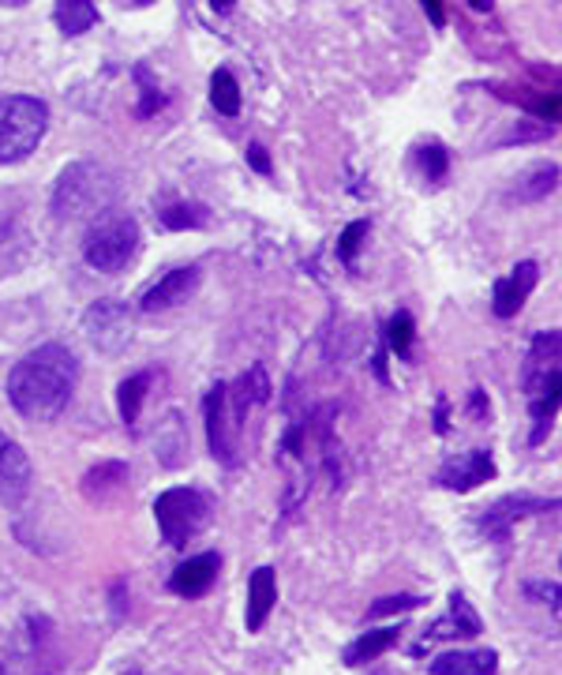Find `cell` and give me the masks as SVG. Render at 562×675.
Masks as SVG:
<instances>
[{"mask_svg":"<svg viewBox=\"0 0 562 675\" xmlns=\"http://www.w3.org/2000/svg\"><path fill=\"white\" fill-rule=\"evenodd\" d=\"M75 379H80V360L68 345H38L8 371V402L15 405L20 417L49 425L68 409Z\"/></svg>","mask_w":562,"mask_h":675,"instance_id":"obj_1","label":"cell"},{"mask_svg":"<svg viewBox=\"0 0 562 675\" xmlns=\"http://www.w3.org/2000/svg\"><path fill=\"white\" fill-rule=\"evenodd\" d=\"M49 128V106L30 95L0 98V165H15L38 150Z\"/></svg>","mask_w":562,"mask_h":675,"instance_id":"obj_2","label":"cell"},{"mask_svg":"<svg viewBox=\"0 0 562 675\" xmlns=\"http://www.w3.org/2000/svg\"><path fill=\"white\" fill-rule=\"evenodd\" d=\"M113 196H117L113 176L98 165L80 162V165H68L61 173V181H57L53 210H57V218H90V214L109 210Z\"/></svg>","mask_w":562,"mask_h":675,"instance_id":"obj_3","label":"cell"},{"mask_svg":"<svg viewBox=\"0 0 562 675\" xmlns=\"http://www.w3.org/2000/svg\"><path fill=\"white\" fill-rule=\"evenodd\" d=\"M135 251H139V225L127 214H101L83 241V259L101 274H117Z\"/></svg>","mask_w":562,"mask_h":675,"instance_id":"obj_4","label":"cell"},{"mask_svg":"<svg viewBox=\"0 0 562 675\" xmlns=\"http://www.w3.org/2000/svg\"><path fill=\"white\" fill-rule=\"evenodd\" d=\"M155 518L161 529V540L169 548H184L187 540H195L210 521V503L195 488H169L155 500Z\"/></svg>","mask_w":562,"mask_h":675,"instance_id":"obj_5","label":"cell"},{"mask_svg":"<svg viewBox=\"0 0 562 675\" xmlns=\"http://www.w3.org/2000/svg\"><path fill=\"white\" fill-rule=\"evenodd\" d=\"M83 334H87V342L98 353L117 357V353L132 342V316H127V308L121 300H98V304H90L87 316H83Z\"/></svg>","mask_w":562,"mask_h":675,"instance_id":"obj_6","label":"cell"},{"mask_svg":"<svg viewBox=\"0 0 562 675\" xmlns=\"http://www.w3.org/2000/svg\"><path fill=\"white\" fill-rule=\"evenodd\" d=\"M203 409H207V439H210V454L221 462V466L233 469L236 462H241V454H236V428H241V420L233 409V402H229V386L218 383L207 391V402H203Z\"/></svg>","mask_w":562,"mask_h":675,"instance_id":"obj_7","label":"cell"},{"mask_svg":"<svg viewBox=\"0 0 562 675\" xmlns=\"http://www.w3.org/2000/svg\"><path fill=\"white\" fill-rule=\"evenodd\" d=\"M559 349H562L559 331H543L533 338L529 360H525V371H522V383H525V394H529V398L548 394L559 386Z\"/></svg>","mask_w":562,"mask_h":675,"instance_id":"obj_8","label":"cell"},{"mask_svg":"<svg viewBox=\"0 0 562 675\" xmlns=\"http://www.w3.org/2000/svg\"><path fill=\"white\" fill-rule=\"evenodd\" d=\"M484 630L480 615L473 612V604H468V597L462 593H450V608L447 615H439L436 623H431L428 630H424L420 646H416V653H424L428 646H436L442 638H476Z\"/></svg>","mask_w":562,"mask_h":675,"instance_id":"obj_9","label":"cell"},{"mask_svg":"<svg viewBox=\"0 0 562 675\" xmlns=\"http://www.w3.org/2000/svg\"><path fill=\"white\" fill-rule=\"evenodd\" d=\"M496 477V462H491L488 451H465L457 454V458H450L447 466L439 469V488H447V492H473V488H480L484 480Z\"/></svg>","mask_w":562,"mask_h":675,"instance_id":"obj_10","label":"cell"},{"mask_svg":"<svg viewBox=\"0 0 562 675\" xmlns=\"http://www.w3.org/2000/svg\"><path fill=\"white\" fill-rule=\"evenodd\" d=\"M555 500H533V495H506V500H499L496 506H488V511L480 514V529L488 533V540H506L510 529H514V521H522L525 514H540V511H551Z\"/></svg>","mask_w":562,"mask_h":675,"instance_id":"obj_11","label":"cell"},{"mask_svg":"<svg viewBox=\"0 0 562 675\" xmlns=\"http://www.w3.org/2000/svg\"><path fill=\"white\" fill-rule=\"evenodd\" d=\"M218 570H221V555L218 552L192 555V560L181 563V567L173 570L169 589H173L176 597H184V601H195V597L210 593V586L218 581Z\"/></svg>","mask_w":562,"mask_h":675,"instance_id":"obj_12","label":"cell"},{"mask_svg":"<svg viewBox=\"0 0 562 675\" xmlns=\"http://www.w3.org/2000/svg\"><path fill=\"white\" fill-rule=\"evenodd\" d=\"M195 285H199V267H176V270H169V274H161L158 282L143 293L139 308L143 311H166V308H173V304L192 297Z\"/></svg>","mask_w":562,"mask_h":675,"instance_id":"obj_13","label":"cell"},{"mask_svg":"<svg viewBox=\"0 0 562 675\" xmlns=\"http://www.w3.org/2000/svg\"><path fill=\"white\" fill-rule=\"evenodd\" d=\"M536 278H540L536 263H517L506 278H499L496 297H491V308H496L499 319H514L517 311H522V304L529 300V293L536 290Z\"/></svg>","mask_w":562,"mask_h":675,"instance_id":"obj_14","label":"cell"},{"mask_svg":"<svg viewBox=\"0 0 562 675\" xmlns=\"http://www.w3.org/2000/svg\"><path fill=\"white\" fill-rule=\"evenodd\" d=\"M30 492V458L8 439L0 446V503H20Z\"/></svg>","mask_w":562,"mask_h":675,"instance_id":"obj_15","label":"cell"},{"mask_svg":"<svg viewBox=\"0 0 562 675\" xmlns=\"http://www.w3.org/2000/svg\"><path fill=\"white\" fill-rule=\"evenodd\" d=\"M431 675H499L496 649H454L431 661Z\"/></svg>","mask_w":562,"mask_h":675,"instance_id":"obj_16","label":"cell"},{"mask_svg":"<svg viewBox=\"0 0 562 675\" xmlns=\"http://www.w3.org/2000/svg\"><path fill=\"white\" fill-rule=\"evenodd\" d=\"M278 604V581H274V567H259L248 581V630L259 635L267 627L270 612Z\"/></svg>","mask_w":562,"mask_h":675,"instance_id":"obj_17","label":"cell"},{"mask_svg":"<svg viewBox=\"0 0 562 675\" xmlns=\"http://www.w3.org/2000/svg\"><path fill=\"white\" fill-rule=\"evenodd\" d=\"M398 638H402V630H398V627L364 630L361 638L349 641V646H345L342 661L349 664V668H361V664H371V661H379V656L387 653V649H394V646H398Z\"/></svg>","mask_w":562,"mask_h":675,"instance_id":"obj_18","label":"cell"},{"mask_svg":"<svg viewBox=\"0 0 562 675\" xmlns=\"http://www.w3.org/2000/svg\"><path fill=\"white\" fill-rule=\"evenodd\" d=\"M124 480H127L124 462H101V466H94L87 477H83V495H87L90 503H106L109 495L121 492Z\"/></svg>","mask_w":562,"mask_h":675,"instance_id":"obj_19","label":"cell"},{"mask_svg":"<svg viewBox=\"0 0 562 675\" xmlns=\"http://www.w3.org/2000/svg\"><path fill=\"white\" fill-rule=\"evenodd\" d=\"M98 23V4L94 0H57V27L68 38H80Z\"/></svg>","mask_w":562,"mask_h":675,"instance_id":"obj_20","label":"cell"},{"mask_svg":"<svg viewBox=\"0 0 562 675\" xmlns=\"http://www.w3.org/2000/svg\"><path fill=\"white\" fill-rule=\"evenodd\" d=\"M555 184H559V165L551 162V165H536L525 173V181H517V188H514V199L517 202H536V199H543L548 192H555Z\"/></svg>","mask_w":562,"mask_h":675,"instance_id":"obj_21","label":"cell"},{"mask_svg":"<svg viewBox=\"0 0 562 675\" xmlns=\"http://www.w3.org/2000/svg\"><path fill=\"white\" fill-rule=\"evenodd\" d=\"M210 101H215V109L221 116L241 113V83L233 79L229 68H218V72L210 75Z\"/></svg>","mask_w":562,"mask_h":675,"instance_id":"obj_22","label":"cell"},{"mask_svg":"<svg viewBox=\"0 0 562 675\" xmlns=\"http://www.w3.org/2000/svg\"><path fill=\"white\" fill-rule=\"evenodd\" d=\"M147 386H150V371H139V376H132V379H124L121 383L117 402H121V420L127 428H135V420H139L143 398H147Z\"/></svg>","mask_w":562,"mask_h":675,"instance_id":"obj_23","label":"cell"},{"mask_svg":"<svg viewBox=\"0 0 562 675\" xmlns=\"http://www.w3.org/2000/svg\"><path fill=\"white\" fill-rule=\"evenodd\" d=\"M533 402V435H529V443L533 446H540L543 439H548L551 432V420H555V409H559V386L555 391H548V394H536Z\"/></svg>","mask_w":562,"mask_h":675,"instance_id":"obj_24","label":"cell"},{"mask_svg":"<svg viewBox=\"0 0 562 675\" xmlns=\"http://www.w3.org/2000/svg\"><path fill=\"white\" fill-rule=\"evenodd\" d=\"M207 207H199V202H176V207L161 210L166 230H199V225H207Z\"/></svg>","mask_w":562,"mask_h":675,"instance_id":"obj_25","label":"cell"},{"mask_svg":"<svg viewBox=\"0 0 562 675\" xmlns=\"http://www.w3.org/2000/svg\"><path fill=\"white\" fill-rule=\"evenodd\" d=\"M416 162H420V173L428 176L431 184H439L442 176H447V169H450V155H447V147L442 143H424L420 150H416Z\"/></svg>","mask_w":562,"mask_h":675,"instance_id":"obj_26","label":"cell"},{"mask_svg":"<svg viewBox=\"0 0 562 675\" xmlns=\"http://www.w3.org/2000/svg\"><path fill=\"white\" fill-rule=\"evenodd\" d=\"M135 79H139V87H143V101H139V109H135V113L139 116H155L161 106H166V95H161V87L155 79H150V72L147 68H135Z\"/></svg>","mask_w":562,"mask_h":675,"instance_id":"obj_27","label":"cell"},{"mask_svg":"<svg viewBox=\"0 0 562 675\" xmlns=\"http://www.w3.org/2000/svg\"><path fill=\"white\" fill-rule=\"evenodd\" d=\"M424 597H413V593H398V597H379L371 608H368V619H379V615H402V612H413V608H420Z\"/></svg>","mask_w":562,"mask_h":675,"instance_id":"obj_28","label":"cell"},{"mask_svg":"<svg viewBox=\"0 0 562 675\" xmlns=\"http://www.w3.org/2000/svg\"><path fill=\"white\" fill-rule=\"evenodd\" d=\"M387 342L398 357H405L408 353V342H413V316H408V311H398V316L387 323Z\"/></svg>","mask_w":562,"mask_h":675,"instance_id":"obj_29","label":"cell"},{"mask_svg":"<svg viewBox=\"0 0 562 675\" xmlns=\"http://www.w3.org/2000/svg\"><path fill=\"white\" fill-rule=\"evenodd\" d=\"M364 236H368V222H353L349 230L342 233V241H338V256H342L345 267L356 263V248L364 244Z\"/></svg>","mask_w":562,"mask_h":675,"instance_id":"obj_30","label":"cell"},{"mask_svg":"<svg viewBox=\"0 0 562 675\" xmlns=\"http://www.w3.org/2000/svg\"><path fill=\"white\" fill-rule=\"evenodd\" d=\"M525 597H536L540 604H551V612H559V581H529Z\"/></svg>","mask_w":562,"mask_h":675,"instance_id":"obj_31","label":"cell"},{"mask_svg":"<svg viewBox=\"0 0 562 675\" xmlns=\"http://www.w3.org/2000/svg\"><path fill=\"white\" fill-rule=\"evenodd\" d=\"M248 165L255 169V173H262V176L270 173V155H267V147H262V143H252V147H248Z\"/></svg>","mask_w":562,"mask_h":675,"instance_id":"obj_32","label":"cell"},{"mask_svg":"<svg viewBox=\"0 0 562 675\" xmlns=\"http://www.w3.org/2000/svg\"><path fill=\"white\" fill-rule=\"evenodd\" d=\"M424 4V12L431 15V23H436V27H447V12H442V0H420Z\"/></svg>","mask_w":562,"mask_h":675,"instance_id":"obj_33","label":"cell"},{"mask_svg":"<svg viewBox=\"0 0 562 675\" xmlns=\"http://www.w3.org/2000/svg\"><path fill=\"white\" fill-rule=\"evenodd\" d=\"M233 4H236V0H210V8H215L218 15H229V12H233Z\"/></svg>","mask_w":562,"mask_h":675,"instance_id":"obj_34","label":"cell"},{"mask_svg":"<svg viewBox=\"0 0 562 675\" xmlns=\"http://www.w3.org/2000/svg\"><path fill=\"white\" fill-rule=\"evenodd\" d=\"M473 413L476 417H484V394L480 391H473Z\"/></svg>","mask_w":562,"mask_h":675,"instance_id":"obj_35","label":"cell"},{"mask_svg":"<svg viewBox=\"0 0 562 675\" xmlns=\"http://www.w3.org/2000/svg\"><path fill=\"white\" fill-rule=\"evenodd\" d=\"M468 4H473L476 12H491V0H468Z\"/></svg>","mask_w":562,"mask_h":675,"instance_id":"obj_36","label":"cell"},{"mask_svg":"<svg viewBox=\"0 0 562 675\" xmlns=\"http://www.w3.org/2000/svg\"><path fill=\"white\" fill-rule=\"evenodd\" d=\"M23 4H30V0H0V8H23Z\"/></svg>","mask_w":562,"mask_h":675,"instance_id":"obj_37","label":"cell"},{"mask_svg":"<svg viewBox=\"0 0 562 675\" xmlns=\"http://www.w3.org/2000/svg\"><path fill=\"white\" fill-rule=\"evenodd\" d=\"M132 4H139V8H143V4H155V0H132Z\"/></svg>","mask_w":562,"mask_h":675,"instance_id":"obj_38","label":"cell"},{"mask_svg":"<svg viewBox=\"0 0 562 675\" xmlns=\"http://www.w3.org/2000/svg\"><path fill=\"white\" fill-rule=\"evenodd\" d=\"M4 443H8V435H4V432H0V446H4Z\"/></svg>","mask_w":562,"mask_h":675,"instance_id":"obj_39","label":"cell"},{"mask_svg":"<svg viewBox=\"0 0 562 675\" xmlns=\"http://www.w3.org/2000/svg\"><path fill=\"white\" fill-rule=\"evenodd\" d=\"M0 675H8V672H4V664H0Z\"/></svg>","mask_w":562,"mask_h":675,"instance_id":"obj_40","label":"cell"}]
</instances>
